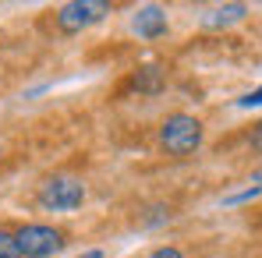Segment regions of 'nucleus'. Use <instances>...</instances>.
Masks as SVG:
<instances>
[{"mask_svg":"<svg viewBox=\"0 0 262 258\" xmlns=\"http://www.w3.org/2000/svg\"><path fill=\"white\" fill-rule=\"evenodd\" d=\"M259 191H262V187H248V191H237V195H227L223 202H227V205H237V202H248V198H255Z\"/></svg>","mask_w":262,"mask_h":258,"instance_id":"obj_9","label":"nucleus"},{"mask_svg":"<svg viewBox=\"0 0 262 258\" xmlns=\"http://www.w3.org/2000/svg\"><path fill=\"white\" fill-rule=\"evenodd\" d=\"M160 145L170 156H188V152H195L202 145V124L191 113H174L160 128Z\"/></svg>","mask_w":262,"mask_h":258,"instance_id":"obj_1","label":"nucleus"},{"mask_svg":"<svg viewBox=\"0 0 262 258\" xmlns=\"http://www.w3.org/2000/svg\"><path fill=\"white\" fill-rule=\"evenodd\" d=\"M252 180H255V187H262V167L255 170V177H252Z\"/></svg>","mask_w":262,"mask_h":258,"instance_id":"obj_13","label":"nucleus"},{"mask_svg":"<svg viewBox=\"0 0 262 258\" xmlns=\"http://www.w3.org/2000/svg\"><path fill=\"white\" fill-rule=\"evenodd\" d=\"M85 202V184L78 177H50L39 187V205L46 213H71Z\"/></svg>","mask_w":262,"mask_h":258,"instance_id":"obj_2","label":"nucleus"},{"mask_svg":"<svg viewBox=\"0 0 262 258\" xmlns=\"http://www.w3.org/2000/svg\"><path fill=\"white\" fill-rule=\"evenodd\" d=\"M18 248H21V258H50L53 251H60L64 244V233L46 226V223H25L18 233Z\"/></svg>","mask_w":262,"mask_h":258,"instance_id":"obj_4","label":"nucleus"},{"mask_svg":"<svg viewBox=\"0 0 262 258\" xmlns=\"http://www.w3.org/2000/svg\"><path fill=\"white\" fill-rule=\"evenodd\" d=\"M245 14H248L245 4H220V7H209V11L199 18V25H202V29H227V25H237Z\"/></svg>","mask_w":262,"mask_h":258,"instance_id":"obj_6","label":"nucleus"},{"mask_svg":"<svg viewBox=\"0 0 262 258\" xmlns=\"http://www.w3.org/2000/svg\"><path fill=\"white\" fill-rule=\"evenodd\" d=\"M252 149H255V152H262V124L255 128V134H252Z\"/></svg>","mask_w":262,"mask_h":258,"instance_id":"obj_12","label":"nucleus"},{"mask_svg":"<svg viewBox=\"0 0 262 258\" xmlns=\"http://www.w3.org/2000/svg\"><path fill=\"white\" fill-rule=\"evenodd\" d=\"M135 88L138 92H160L163 88V75H160V67H142L138 75H135Z\"/></svg>","mask_w":262,"mask_h":258,"instance_id":"obj_7","label":"nucleus"},{"mask_svg":"<svg viewBox=\"0 0 262 258\" xmlns=\"http://www.w3.org/2000/svg\"><path fill=\"white\" fill-rule=\"evenodd\" d=\"M106 14H110V4H103V0H71V4H64L57 11V29L75 36V32H82L89 25L103 21Z\"/></svg>","mask_w":262,"mask_h":258,"instance_id":"obj_3","label":"nucleus"},{"mask_svg":"<svg viewBox=\"0 0 262 258\" xmlns=\"http://www.w3.org/2000/svg\"><path fill=\"white\" fill-rule=\"evenodd\" d=\"M237 106H245V110H252V106H262V88H255V92H248L245 99H237Z\"/></svg>","mask_w":262,"mask_h":258,"instance_id":"obj_10","label":"nucleus"},{"mask_svg":"<svg viewBox=\"0 0 262 258\" xmlns=\"http://www.w3.org/2000/svg\"><path fill=\"white\" fill-rule=\"evenodd\" d=\"M149 258H184V255H181L177 248H156V251H152Z\"/></svg>","mask_w":262,"mask_h":258,"instance_id":"obj_11","label":"nucleus"},{"mask_svg":"<svg viewBox=\"0 0 262 258\" xmlns=\"http://www.w3.org/2000/svg\"><path fill=\"white\" fill-rule=\"evenodd\" d=\"M131 29H135V36H142V39H160V36L167 32V11L156 7V4H145V7L135 11Z\"/></svg>","mask_w":262,"mask_h":258,"instance_id":"obj_5","label":"nucleus"},{"mask_svg":"<svg viewBox=\"0 0 262 258\" xmlns=\"http://www.w3.org/2000/svg\"><path fill=\"white\" fill-rule=\"evenodd\" d=\"M78 258H103V251H85V255H78Z\"/></svg>","mask_w":262,"mask_h":258,"instance_id":"obj_14","label":"nucleus"},{"mask_svg":"<svg viewBox=\"0 0 262 258\" xmlns=\"http://www.w3.org/2000/svg\"><path fill=\"white\" fill-rule=\"evenodd\" d=\"M0 258H21V248H18V237L0 230Z\"/></svg>","mask_w":262,"mask_h":258,"instance_id":"obj_8","label":"nucleus"}]
</instances>
